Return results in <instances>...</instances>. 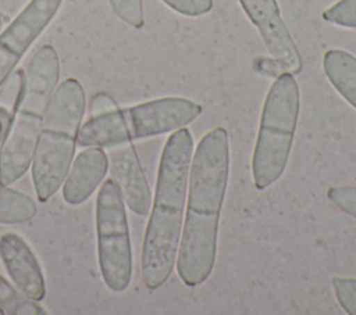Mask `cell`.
I'll return each mask as SVG.
<instances>
[{
    "label": "cell",
    "mask_w": 356,
    "mask_h": 315,
    "mask_svg": "<svg viewBox=\"0 0 356 315\" xmlns=\"http://www.w3.org/2000/svg\"><path fill=\"white\" fill-rule=\"evenodd\" d=\"M229 160V137L222 126L209 130L192 155L185 216L175 259L178 276L188 287L206 282L216 264Z\"/></svg>",
    "instance_id": "6da1fadb"
},
{
    "label": "cell",
    "mask_w": 356,
    "mask_h": 315,
    "mask_svg": "<svg viewBox=\"0 0 356 315\" xmlns=\"http://www.w3.org/2000/svg\"><path fill=\"white\" fill-rule=\"evenodd\" d=\"M193 139L186 126L167 139L157 172L156 191L145 230L140 272L149 290L161 287L172 273L186 205Z\"/></svg>",
    "instance_id": "7a4b0ae2"
},
{
    "label": "cell",
    "mask_w": 356,
    "mask_h": 315,
    "mask_svg": "<svg viewBox=\"0 0 356 315\" xmlns=\"http://www.w3.org/2000/svg\"><path fill=\"white\" fill-rule=\"evenodd\" d=\"M60 60L53 46H42L24 71V86L0 146V183L10 186L29 169L49 101L57 87Z\"/></svg>",
    "instance_id": "3957f363"
},
{
    "label": "cell",
    "mask_w": 356,
    "mask_h": 315,
    "mask_svg": "<svg viewBox=\"0 0 356 315\" xmlns=\"http://www.w3.org/2000/svg\"><path fill=\"white\" fill-rule=\"evenodd\" d=\"M86 108L83 86L68 78L54 90L46 108L32 158V182L39 201H47L63 185L78 144Z\"/></svg>",
    "instance_id": "277c9868"
},
{
    "label": "cell",
    "mask_w": 356,
    "mask_h": 315,
    "mask_svg": "<svg viewBox=\"0 0 356 315\" xmlns=\"http://www.w3.org/2000/svg\"><path fill=\"white\" fill-rule=\"evenodd\" d=\"M203 108L185 97H161L89 117L78 133L81 147H111L174 132L192 124Z\"/></svg>",
    "instance_id": "5b68a950"
},
{
    "label": "cell",
    "mask_w": 356,
    "mask_h": 315,
    "mask_svg": "<svg viewBox=\"0 0 356 315\" xmlns=\"http://www.w3.org/2000/svg\"><path fill=\"white\" fill-rule=\"evenodd\" d=\"M300 110V90L293 74L282 71L271 85L260 115L252 157L253 185L264 190L284 173L292 150Z\"/></svg>",
    "instance_id": "8992f818"
},
{
    "label": "cell",
    "mask_w": 356,
    "mask_h": 315,
    "mask_svg": "<svg viewBox=\"0 0 356 315\" xmlns=\"http://www.w3.org/2000/svg\"><path fill=\"white\" fill-rule=\"evenodd\" d=\"M97 261L106 286L115 293L128 289L132 279V247L125 203L113 179L96 197Z\"/></svg>",
    "instance_id": "52a82bcc"
},
{
    "label": "cell",
    "mask_w": 356,
    "mask_h": 315,
    "mask_svg": "<svg viewBox=\"0 0 356 315\" xmlns=\"http://www.w3.org/2000/svg\"><path fill=\"white\" fill-rule=\"evenodd\" d=\"M61 3L63 0H29L0 33V87L56 17Z\"/></svg>",
    "instance_id": "ba28073f"
},
{
    "label": "cell",
    "mask_w": 356,
    "mask_h": 315,
    "mask_svg": "<svg viewBox=\"0 0 356 315\" xmlns=\"http://www.w3.org/2000/svg\"><path fill=\"white\" fill-rule=\"evenodd\" d=\"M261 40L282 71L299 74L303 60L295 40L282 19L277 0H238Z\"/></svg>",
    "instance_id": "9c48e42d"
},
{
    "label": "cell",
    "mask_w": 356,
    "mask_h": 315,
    "mask_svg": "<svg viewBox=\"0 0 356 315\" xmlns=\"http://www.w3.org/2000/svg\"><path fill=\"white\" fill-rule=\"evenodd\" d=\"M108 167L111 179L117 185L125 205L136 215L150 212L152 191L132 143L108 147Z\"/></svg>",
    "instance_id": "30bf717a"
},
{
    "label": "cell",
    "mask_w": 356,
    "mask_h": 315,
    "mask_svg": "<svg viewBox=\"0 0 356 315\" xmlns=\"http://www.w3.org/2000/svg\"><path fill=\"white\" fill-rule=\"evenodd\" d=\"M0 261L15 287L29 300L40 301L46 296V283L39 261L28 243L15 233L0 237Z\"/></svg>",
    "instance_id": "8fae6325"
},
{
    "label": "cell",
    "mask_w": 356,
    "mask_h": 315,
    "mask_svg": "<svg viewBox=\"0 0 356 315\" xmlns=\"http://www.w3.org/2000/svg\"><path fill=\"white\" fill-rule=\"evenodd\" d=\"M108 169V157L102 147H86L71 162L63 182V198L67 204L85 203L104 179Z\"/></svg>",
    "instance_id": "7c38bea8"
},
{
    "label": "cell",
    "mask_w": 356,
    "mask_h": 315,
    "mask_svg": "<svg viewBox=\"0 0 356 315\" xmlns=\"http://www.w3.org/2000/svg\"><path fill=\"white\" fill-rule=\"evenodd\" d=\"M323 69L334 89L356 110V57L341 49H331L323 57Z\"/></svg>",
    "instance_id": "4fadbf2b"
},
{
    "label": "cell",
    "mask_w": 356,
    "mask_h": 315,
    "mask_svg": "<svg viewBox=\"0 0 356 315\" xmlns=\"http://www.w3.org/2000/svg\"><path fill=\"white\" fill-rule=\"evenodd\" d=\"M35 215L36 204L28 194L0 183V223H24L31 221Z\"/></svg>",
    "instance_id": "5bb4252c"
},
{
    "label": "cell",
    "mask_w": 356,
    "mask_h": 315,
    "mask_svg": "<svg viewBox=\"0 0 356 315\" xmlns=\"http://www.w3.org/2000/svg\"><path fill=\"white\" fill-rule=\"evenodd\" d=\"M0 314L4 315H44L47 311L36 301L25 297L0 275Z\"/></svg>",
    "instance_id": "9a60e30c"
},
{
    "label": "cell",
    "mask_w": 356,
    "mask_h": 315,
    "mask_svg": "<svg viewBox=\"0 0 356 315\" xmlns=\"http://www.w3.org/2000/svg\"><path fill=\"white\" fill-rule=\"evenodd\" d=\"M108 4L115 17L127 25L135 29H140L145 25L142 0H108Z\"/></svg>",
    "instance_id": "2e32d148"
},
{
    "label": "cell",
    "mask_w": 356,
    "mask_h": 315,
    "mask_svg": "<svg viewBox=\"0 0 356 315\" xmlns=\"http://www.w3.org/2000/svg\"><path fill=\"white\" fill-rule=\"evenodd\" d=\"M325 22L343 26L356 28V0H339L321 14Z\"/></svg>",
    "instance_id": "e0dca14e"
},
{
    "label": "cell",
    "mask_w": 356,
    "mask_h": 315,
    "mask_svg": "<svg viewBox=\"0 0 356 315\" xmlns=\"http://www.w3.org/2000/svg\"><path fill=\"white\" fill-rule=\"evenodd\" d=\"M332 290L341 308L348 315H356V279L334 278Z\"/></svg>",
    "instance_id": "ac0fdd59"
},
{
    "label": "cell",
    "mask_w": 356,
    "mask_h": 315,
    "mask_svg": "<svg viewBox=\"0 0 356 315\" xmlns=\"http://www.w3.org/2000/svg\"><path fill=\"white\" fill-rule=\"evenodd\" d=\"M327 198L342 212L356 218V186H331L327 190Z\"/></svg>",
    "instance_id": "d6986e66"
},
{
    "label": "cell",
    "mask_w": 356,
    "mask_h": 315,
    "mask_svg": "<svg viewBox=\"0 0 356 315\" xmlns=\"http://www.w3.org/2000/svg\"><path fill=\"white\" fill-rule=\"evenodd\" d=\"M175 12L185 17H202L211 11L214 0H161Z\"/></svg>",
    "instance_id": "ffe728a7"
},
{
    "label": "cell",
    "mask_w": 356,
    "mask_h": 315,
    "mask_svg": "<svg viewBox=\"0 0 356 315\" xmlns=\"http://www.w3.org/2000/svg\"><path fill=\"white\" fill-rule=\"evenodd\" d=\"M115 108H118V107H117V104L114 103V100L108 94L97 93L90 100L89 112H90V117H97V115L107 114V112H110V111H113Z\"/></svg>",
    "instance_id": "44dd1931"
},
{
    "label": "cell",
    "mask_w": 356,
    "mask_h": 315,
    "mask_svg": "<svg viewBox=\"0 0 356 315\" xmlns=\"http://www.w3.org/2000/svg\"><path fill=\"white\" fill-rule=\"evenodd\" d=\"M0 237H1V236H0Z\"/></svg>",
    "instance_id": "7402d4cb"
}]
</instances>
